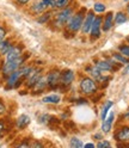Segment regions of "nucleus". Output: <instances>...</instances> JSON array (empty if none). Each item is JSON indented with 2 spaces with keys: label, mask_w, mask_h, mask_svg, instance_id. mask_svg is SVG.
Masks as SVG:
<instances>
[{
  "label": "nucleus",
  "mask_w": 129,
  "mask_h": 148,
  "mask_svg": "<svg viewBox=\"0 0 129 148\" xmlns=\"http://www.w3.org/2000/svg\"><path fill=\"white\" fill-rule=\"evenodd\" d=\"M30 124V117L27 115H21L16 121V127L18 129H25Z\"/></svg>",
  "instance_id": "14"
},
{
  "label": "nucleus",
  "mask_w": 129,
  "mask_h": 148,
  "mask_svg": "<svg viewBox=\"0 0 129 148\" xmlns=\"http://www.w3.org/2000/svg\"><path fill=\"white\" fill-rule=\"evenodd\" d=\"M113 23H114V13L109 12L105 16V19H104V23H103V30L104 31H109L110 29H111Z\"/></svg>",
  "instance_id": "18"
},
{
  "label": "nucleus",
  "mask_w": 129,
  "mask_h": 148,
  "mask_svg": "<svg viewBox=\"0 0 129 148\" xmlns=\"http://www.w3.org/2000/svg\"><path fill=\"white\" fill-rule=\"evenodd\" d=\"M96 147L97 148H105V147L109 148V147H111V143H110L109 141H100L96 145Z\"/></svg>",
  "instance_id": "33"
},
{
  "label": "nucleus",
  "mask_w": 129,
  "mask_h": 148,
  "mask_svg": "<svg viewBox=\"0 0 129 148\" xmlns=\"http://www.w3.org/2000/svg\"><path fill=\"white\" fill-rule=\"evenodd\" d=\"M0 101H1V98H0Z\"/></svg>",
  "instance_id": "45"
},
{
  "label": "nucleus",
  "mask_w": 129,
  "mask_h": 148,
  "mask_svg": "<svg viewBox=\"0 0 129 148\" xmlns=\"http://www.w3.org/2000/svg\"><path fill=\"white\" fill-rule=\"evenodd\" d=\"M49 118H50V116H49V115H42V116L38 118V121H40V123H41V124H48Z\"/></svg>",
  "instance_id": "32"
},
{
  "label": "nucleus",
  "mask_w": 129,
  "mask_h": 148,
  "mask_svg": "<svg viewBox=\"0 0 129 148\" xmlns=\"http://www.w3.org/2000/svg\"><path fill=\"white\" fill-rule=\"evenodd\" d=\"M77 104H87V100L85 98H79L77 99Z\"/></svg>",
  "instance_id": "36"
},
{
  "label": "nucleus",
  "mask_w": 129,
  "mask_h": 148,
  "mask_svg": "<svg viewBox=\"0 0 129 148\" xmlns=\"http://www.w3.org/2000/svg\"><path fill=\"white\" fill-rule=\"evenodd\" d=\"M95 138H102V135H100V134H96L95 135Z\"/></svg>",
  "instance_id": "41"
},
{
  "label": "nucleus",
  "mask_w": 129,
  "mask_h": 148,
  "mask_svg": "<svg viewBox=\"0 0 129 148\" xmlns=\"http://www.w3.org/2000/svg\"><path fill=\"white\" fill-rule=\"evenodd\" d=\"M48 87V84H47V79H45L44 77H41V79L36 82V84L31 87L32 88V93L35 95H38V93H42V92H44V90Z\"/></svg>",
  "instance_id": "12"
},
{
  "label": "nucleus",
  "mask_w": 129,
  "mask_h": 148,
  "mask_svg": "<svg viewBox=\"0 0 129 148\" xmlns=\"http://www.w3.org/2000/svg\"><path fill=\"white\" fill-rule=\"evenodd\" d=\"M72 16H73V10H72V8H68V6H67V7L62 8V11H60L56 14L55 23H56L58 26H63V25L67 24V22L69 21V18Z\"/></svg>",
  "instance_id": "4"
},
{
  "label": "nucleus",
  "mask_w": 129,
  "mask_h": 148,
  "mask_svg": "<svg viewBox=\"0 0 129 148\" xmlns=\"http://www.w3.org/2000/svg\"><path fill=\"white\" fill-rule=\"evenodd\" d=\"M84 147H87V148H91V147H92V148H93V147H96V146H95L93 143H87V145H84Z\"/></svg>",
  "instance_id": "40"
},
{
  "label": "nucleus",
  "mask_w": 129,
  "mask_h": 148,
  "mask_svg": "<svg viewBox=\"0 0 129 148\" xmlns=\"http://www.w3.org/2000/svg\"><path fill=\"white\" fill-rule=\"evenodd\" d=\"M73 80H74V72L67 69V71H63L61 72V78H60V85L62 87H68Z\"/></svg>",
  "instance_id": "7"
},
{
  "label": "nucleus",
  "mask_w": 129,
  "mask_h": 148,
  "mask_svg": "<svg viewBox=\"0 0 129 148\" xmlns=\"http://www.w3.org/2000/svg\"><path fill=\"white\" fill-rule=\"evenodd\" d=\"M26 58H27V55H26V56H23V55H22L21 58L14 59V60H10V61L6 60V61L3 63V66H1V72H3V74H4L5 77H7V75H10L12 72L17 71L18 68H21V67L23 66V63L25 62Z\"/></svg>",
  "instance_id": "2"
},
{
  "label": "nucleus",
  "mask_w": 129,
  "mask_h": 148,
  "mask_svg": "<svg viewBox=\"0 0 129 148\" xmlns=\"http://www.w3.org/2000/svg\"><path fill=\"white\" fill-rule=\"evenodd\" d=\"M85 13H86V8H80L77 13H73V16L69 18V21L66 24L67 30L71 32H77L78 30H80L85 18Z\"/></svg>",
  "instance_id": "1"
},
{
  "label": "nucleus",
  "mask_w": 129,
  "mask_h": 148,
  "mask_svg": "<svg viewBox=\"0 0 129 148\" xmlns=\"http://www.w3.org/2000/svg\"><path fill=\"white\" fill-rule=\"evenodd\" d=\"M114 114L111 112L108 117H105V119L103 121V124H102V130L103 133H109L110 130H111V127H113V123H114Z\"/></svg>",
  "instance_id": "15"
},
{
  "label": "nucleus",
  "mask_w": 129,
  "mask_h": 148,
  "mask_svg": "<svg viewBox=\"0 0 129 148\" xmlns=\"http://www.w3.org/2000/svg\"><path fill=\"white\" fill-rule=\"evenodd\" d=\"M114 22H115V24H117V25H121V24H123V23L127 22V16H126L123 12H118V13H116V16H115Z\"/></svg>",
  "instance_id": "22"
},
{
  "label": "nucleus",
  "mask_w": 129,
  "mask_h": 148,
  "mask_svg": "<svg viewBox=\"0 0 129 148\" xmlns=\"http://www.w3.org/2000/svg\"><path fill=\"white\" fill-rule=\"evenodd\" d=\"M113 104H114L113 101H106V103L104 104V106L102 109V112H100V119H102V121H104V119H105V117H106V115L109 112V110L111 109Z\"/></svg>",
  "instance_id": "21"
},
{
  "label": "nucleus",
  "mask_w": 129,
  "mask_h": 148,
  "mask_svg": "<svg viewBox=\"0 0 129 148\" xmlns=\"http://www.w3.org/2000/svg\"><path fill=\"white\" fill-rule=\"evenodd\" d=\"M51 16H53V12H51V11L43 12V13H42V16L37 18V22H38L40 24H44V23H47V22L50 19Z\"/></svg>",
  "instance_id": "23"
},
{
  "label": "nucleus",
  "mask_w": 129,
  "mask_h": 148,
  "mask_svg": "<svg viewBox=\"0 0 129 148\" xmlns=\"http://www.w3.org/2000/svg\"><path fill=\"white\" fill-rule=\"evenodd\" d=\"M69 146L73 147V148H81V147H84V143H82L78 137H72V138H71Z\"/></svg>",
  "instance_id": "25"
},
{
  "label": "nucleus",
  "mask_w": 129,
  "mask_h": 148,
  "mask_svg": "<svg viewBox=\"0 0 129 148\" xmlns=\"http://www.w3.org/2000/svg\"><path fill=\"white\" fill-rule=\"evenodd\" d=\"M118 49L122 55H124L126 58H129V45H121Z\"/></svg>",
  "instance_id": "30"
},
{
  "label": "nucleus",
  "mask_w": 129,
  "mask_h": 148,
  "mask_svg": "<svg viewBox=\"0 0 129 148\" xmlns=\"http://www.w3.org/2000/svg\"><path fill=\"white\" fill-rule=\"evenodd\" d=\"M100 25H102V17H96L91 25V38H98L100 36Z\"/></svg>",
  "instance_id": "10"
},
{
  "label": "nucleus",
  "mask_w": 129,
  "mask_h": 148,
  "mask_svg": "<svg viewBox=\"0 0 129 148\" xmlns=\"http://www.w3.org/2000/svg\"><path fill=\"white\" fill-rule=\"evenodd\" d=\"M60 78H61V72L58 71V69H54V71H50L47 75V84H48V87L54 90V88H58L60 86Z\"/></svg>",
  "instance_id": "6"
},
{
  "label": "nucleus",
  "mask_w": 129,
  "mask_h": 148,
  "mask_svg": "<svg viewBox=\"0 0 129 148\" xmlns=\"http://www.w3.org/2000/svg\"><path fill=\"white\" fill-rule=\"evenodd\" d=\"M60 123H61V121H60L58 117H53V116H50L49 122H48V125L53 129V128H58V127L60 125Z\"/></svg>",
  "instance_id": "26"
},
{
  "label": "nucleus",
  "mask_w": 129,
  "mask_h": 148,
  "mask_svg": "<svg viewBox=\"0 0 129 148\" xmlns=\"http://www.w3.org/2000/svg\"><path fill=\"white\" fill-rule=\"evenodd\" d=\"M42 101H43V103H45V104H59L61 101V98L58 95H50V96L44 97L42 99Z\"/></svg>",
  "instance_id": "19"
},
{
  "label": "nucleus",
  "mask_w": 129,
  "mask_h": 148,
  "mask_svg": "<svg viewBox=\"0 0 129 148\" xmlns=\"http://www.w3.org/2000/svg\"><path fill=\"white\" fill-rule=\"evenodd\" d=\"M97 68L102 72H110V71H116L118 67H115V62L113 60H102L97 62Z\"/></svg>",
  "instance_id": "9"
},
{
  "label": "nucleus",
  "mask_w": 129,
  "mask_h": 148,
  "mask_svg": "<svg viewBox=\"0 0 129 148\" xmlns=\"http://www.w3.org/2000/svg\"><path fill=\"white\" fill-rule=\"evenodd\" d=\"M45 8H47V6L43 3V0H37V1L31 6V11L34 13H43L45 11Z\"/></svg>",
  "instance_id": "17"
},
{
  "label": "nucleus",
  "mask_w": 129,
  "mask_h": 148,
  "mask_svg": "<svg viewBox=\"0 0 129 148\" xmlns=\"http://www.w3.org/2000/svg\"><path fill=\"white\" fill-rule=\"evenodd\" d=\"M124 1H129V0H124Z\"/></svg>",
  "instance_id": "44"
},
{
  "label": "nucleus",
  "mask_w": 129,
  "mask_h": 148,
  "mask_svg": "<svg viewBox=\"0 0 129 148\" xmlns=\"http://www.w3.org/2000/svg\"><path fill=\"white\" fill-rule=\"evenodd\" d=\"M4 130H5V124H4L3 122H0V137L3 136V134H4Z\"/></svg>",
  "instance_id": "37"
},
{
  "label": "nucleus",
  "mask_w": 129,
  "mask_h": 148,
  "mask_svg": "<svg viewBox=\"0 0 129 148\" xmlns=\"http://www.w3.org/2000/svg\"><path fill=\"white\" fill-rule=\"evenodd\" d=\"M41 77H42V69L32 67L31 71L29 72V74H27V77H26V81H25L26 87L31 88L36 84V82L41 79Z\"/></svg>",
  "instance_id": "5"
},
{
  "label": "nucleus",
  "mask_w": 129,
  "mask_h": 148,
  "mask_svg": "<svg viewBox=\"0 0 129 148\" xmlns=\"http://www.w3.org/2000/svg\"><path fill=\"white\" fill-rule=\"evenodd\" d=\"M115 138L118 142H128L129 141V127H123L115 134Z\"/></svg>",
  "instance_id": "13"
},
{
  "label": "nucleus",
  "mask_w": 129,
  "mask_h": 148,
  "mask_svg": "<svg viewBox=\"0 0 129 148\" xmlns=\"http://www.w3.org/2000/svg\"><path fill=\"white\" fill-rule=\"evenodd\" d=\"M30 147H43V145L42 143H40V142H34V143H30Z\"/></svg>",
  "instance_id": "39"
},
{
  "label": "nucleus",
  "mask_w": 129,
  "mask_h": 148,
  "mask_svg": "<svg viewBox=\"0 0 129 148\" xmlns=\"http://www.w3.org/2000/svg\"><path fill=\"white\" fill-rule=\"evenodd\" d=\"M85 71H86V73L90 74L91 78L95 79V80H98L100 77H102V71H99V69L97 68V66H96V67H93V66H87V67L85 68Z\"/></svg>",
  "instance_id": "16"
},
{
  "label": "nucleus",
  "mask_w": 129,
  "mask_h": 148,
  "mask_svg": "<svg viewBox=\"0 0 129 148\" xmlns=\"http://www.w3.org/2000/svg\"><path fill=\"white\" fill-rule=\"evenodd\" d=\"M93 11L97 13H103L105 11V5L103 3H96L93 6Z\"/></svg>",
  "instance_id": "28"
},
{
  "label": "nucleus",
  "mask_w": 129,
  "mask_h": 148,
  "mask_svg": "<svg viewBox=\"0 0 129 148\" xmlns=\"http://www.w3.org/2000/svg\"><path fill=\"white\" fill-rule=\"evenodd\" d=\"M69 4V0H56V7L58 8H64V7H67Z\"/></svg>",
  "instance_id": "29"
},
{
  "label": "nucleus",
  "mask_w": 129,
  "mask_h": 148,
  "mask_svg": "<svg viewBox=\"0 0 129 148\" xmlns=\"http://www.w3.org/2000/svg\"><path fill=\"white\" fill-rule=\"evenodd\" d=\"M63 125H64V128H66V130H68V132H77L75 124L73 121H66V119H64Z\"/></svg>",
  "instance_id": "27"
},
{
  "label": "nucleus",
  "mask_w": 129,
  "mask_h": 148,
  "mask_svg": "<svg viewBox=\"0 0 129 148\" xmlns=\"http://www.w3.org/2000/svg\"><path fill=\"white\" fill-rule=\"evenodd\" d=\"M5 111H6V108H5V105L3 104V100H1V101H0V115H4Z\"/></svg>",
  "instance_id": "35"
},
{
  "label": "nucleus",
  "mask_w": 129,
  "mask_h": 148,
  "mask_svg": "<svg viewBox=\"0 0 129 148\" xmlns=\"http://www.w3.org/2000/svg\"><path fill=\"white\" fill-rule=\"evenodd\" d=\"M11 47H12V45H11V42H10V41H7V40H6V41H5V40L0 41V54L5 55Z\"/></svg>",
  "instance_id": "20"
},
{
  "label": "nucleus",
  "mask_w": 129,
  "mask_h": 148,
  "mask_svg": "<svg viewBox=\"0 0 129 148\" xmlns=\"http://www.w3.org/2000/svg\"><path fill=\"white\" fill-rule=\"evenodd\" d=\"M128 72H129V66H128V67H127V69L124 71V74H128Z\"/></svg>",
  "instance_id": "42"
},
{
  "label": "nucleus",
  "mask_w": 129,
  "mask_h": 148,
  "mask_svg": "<svg viewBox=\"0 0 129 148\" xmlns=\"http://www.w3.org/2000/svg\"><path fill=\"white\" fill-rule=\"evenodd\" d=\"M113 58H114L116 61H118L119 63H122V64H128V63H129L128 58H126L124 55H122V54H114Z\"/></svg>",
  "instance_id": "24"
},
{
  "label": "nucleus",
  "mask_w": 129,
  "mask_h": 148,
  "mask_svg": "<svg viewBox=\"0 0 129 148\" xmlns=\"http://www.w3.org/2000/svg\"><path fill=\"white\" fill-rule=\"evenodd\" d=\"M127 11H128V13H129V4H128V6H127Z\"/></svg>",
  "instance_id": "43"
},
{
  "label": "nucleus",
  "mask_w": 129,
  "mask_h": 148,
  "mask_svg": "<svg viewBox=\"0 0 129 148\" xmlns=\"http://www.w3.org/2000/svg\"><path fill=\"white\" fill-rule=\"evenodd\" d=\"M97 82L90 77H84L80 80V91L85 96H93L97 92Z\"/></svg>",
  "instance_id": "3"
},
{
  "label": "nucleus",
  "mask_w": 129,
  "mask_h": 148,
  "mask_svg": "<svg viewBox=\"0 0 129 148\" xmlns=\"http://www.w3.org/2000/svg\"><path fill=\"white\" fill-rule=\"evenodd\" d=\"M5 37H6V30L3 26H0V41L5 40Z\"/></svg>",
  "instance_id": "34"
},
{
  "label": "nucleus",
  "mask_w": 129,
  "mask_h": 148,
  "mask_svg": "<svg viewBox=\"0 0 129 148\" xmlns=\"http://www.w3.org/2000/svg\"><path fill=\"white\" fill-rule=\"evenodd\" d=\"M95 12L92 11H89L86 14H85V18H84V22H82V25H81V31L84 34H87L90 32V29H91V25L95 21Z\"/></svg>",
  "instance_id": "8"
},
{
  "label": "nucleus",
  "mask_w": 129,
  "mask_h": 148,
  "mask_svg": "<svg viewBox=\"0 0 129 148\" xmlns=\"http://www.w3.org/2000/svg\"><path fill=\"white\" fill-rule=\"evenodd\" d=\"M16 1H17V4H19V5H26L30 0H16Z\"/></svg>",
  "instance_id": "38"
},
{
  "label": "nucleus",
  "mask_w": 129,
  "mask_h": 148,
  "mask_svg": "<svg viewBox=\"0 0 129 148\" xmlns=\"http://www.w3.org/2000/svg\"><path fill=\"white\" fill-rule=\"evenodd\" d=\"M43 3L45 4L47 7H50V8L56 7V0H43Z\"/></svg>",
  "instance_id": "31"
},
{
  "label": "nucleus",
  "mask_w": 129,
  "mask_h": 148,
  "mask_svg": "<svg viewBox=\"0 0 129 148\" xmlns=\"http://www.w3.org/2000/svg\"><path fill=\"white\" fill-rule=\"evenodd\" d=\"M22 47L21 45H12V47L8 49V51L5 54L6 55V60L7 61H10V60H14V59H18V58H21L22 56Z\"/></svg>",
  "instance_id": "11"
}]
</instances>
